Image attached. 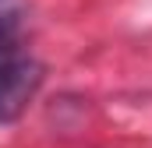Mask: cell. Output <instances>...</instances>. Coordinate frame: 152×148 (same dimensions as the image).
Masks as SVG:
<instances>
[{"mask_svg": "<svg viewBox=\"0 0 152 148\" xmlns=\"http://www.w3.org/2000/svg\"><path fill=\"white\" fill-rule=\"evenodd\" d=\"M42 85V67L32 60L11 28H0V123L18 120Z\"/></svg>", "mask_w": 152, "mask_h": 148, "instance_id": "cell-1", "label": "cell"}]
</instances>
